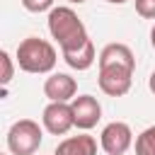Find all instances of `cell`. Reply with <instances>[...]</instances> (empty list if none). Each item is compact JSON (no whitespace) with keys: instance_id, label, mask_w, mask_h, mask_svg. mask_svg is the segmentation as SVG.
I'll list each match as a JSON object with an SVG mask.
<instances>
[{"instance_id":"6da1fadb","label":"cell","mask_w":155,"mask_h":155,"mask_svg":"<svg viewBox=\"0 0 155 155\" xmlns=\"http://www.w3.org/2000/svg\"><path fill=\"white\" fill-rule=\"evenodd\" d=\"M136 58L126 44H109L99 53V87L109 97H124L133 82Z\"/></svg>"},{"instance_id":"7a4b0ae2","label":"cell","mask_w":155,"mask_h":155,"mask_svg":"<svg viewBox=\"0 0 155 155\" xmlns=\"http://www.w3.org/2000/svg\"><path fill=\"white\" fill-rule=\"evenodd\" d=\"M48 31L58 41L63 53L75 51V48H80L90 41L85 24L80 22V17L70 7H53L48 12Z\"/></svg>"},{"instance_id":"3957f363","label":"cell","mask_w":155,"mask_h":155,"mask_svg":"<svg viewBox=\"0 0 155 155\" xmlns=\"http://www.w3.org/2000/svg\"><path fill=\"white\" fill-rule=\"evenodd\" d=\"M56 61H58L56 48L44 39L29 36L17 46V63L27 73H48L53 70Z\"/></svg>"},{"instance_id":"277c9868","label":"cell","mask_w":155,"mask_h":155,"mask_svg":"<svg viewBox=\"0 0 155 155\" xmlns=\"http://www.w3.org/2000/svg\"><path fill=\"white\" fill-rule=\"evenodd\" d=\"M41 128L36 121L31 119H22L17 124H12V128L7 131V148L12 155H34L41 145Z\"/></svg>"},{"instance_id":"5b68a950","label":"cell","mask_w":155,"mask_h":155,"mask_svg":"<svg viewBox=\"0 0 155 155\" xmlns=\"http://www.w3.org/2000/svg\"><path fill=\"white\" fill-rule=\"evenodd\" d=\"M44 126L48 133L53 136H63L68 133L73 126H75V119H73V107L68 102H51L46 109H44Z\"/></svg>"},{"instance_id":"8992f818","label":"cell","mask_w":155,"mask_h":155,"mask_svg":"<svg viewBox=\"0 0 155 155\" xmlns=\"http://www.w3.org/2000/svg\"><path fill=\"white\" fill-rule=\"evenodd\" d=\"M131 140H133V133L124 121H111L102 131V148L109 155H124L131 148Z\"/></svg>"},{"instance_id":"52a82bcc","label":"cell","mask_w":155,"mask_h":155,"mask_svg":"<svg viewBox=\"0 0 155 155\" xmlns=\"http://www.w3.org/2000/svg\"><path fill=\"white\" fill-rule=\"evenodd\" d=\"M73 119H75V126L87 131L92 126H97V121L102 119V107L99 102L92 97V94H80L73 99Z\"/></svg>"},{"instance_id":"ba28073f","label":"cell","mask_w":155,"mask_h":155,"mask_svg":"<svg viewBox=\"0 0 155 155\" xmlns=\"http://www.w3.org/2000/svg\"><path fill=\"white\" fill-rule=\"evenodd\" d=\"M75 92H78V82L65 73H53L44 82V94L51 102H68L75 97Z\"/></svg>"},{"instance_id":"9c48e42d","label":"cell","mask_w":155,"mask_h":155,"mask_svg":"<svg viewBox=\"0 0 155 155\" xmlns=\"http://www.w3.org/2000/svg\"><path fill=\"white\" fill-rule=\"evenodd\" d=\"M53 155H97V140L92 136H70L58 143Z\"/></svg>"},{"instance_id":"30bf717a","label":"cell","mask_w":155,"mask_h":155,"mask_svg":"<svg viewBox=\"0 0 155 155\" xmlns=\"http://www.w3.org/2000/svg\"><path fill=\"white\" fill-rule=\"evenodd\" d=\"M63 58H65V63H68L70 68H75V70H87V68L94 63V46H92V41H87L85 46L63 53Z\"/></svg>"},{"instance_id":"8fae6325","label":"cell","mask_w":155,"mask_h":155,"mask_svg":"<svg viewBox=\"0 0 155 155\" xmlns=\"http://www.w3.org/2000/svg\"><path fill=\"white\" fill-rule=\"evenodd\" d=\"M136 155H155V126L145 128L136 138Z\"/></svg>"},{"instance_id":"7c38bea8","label":"cell","mask_w":155,"mask_h":155,"mask_svg":"<svg viewBox=\"0 0 155 155\" xmlns=\"http://www.w3.org/2000/svg\"><path fill=\"white\" fill-rule=\"evenodd\" d=\"M136 12L145 19H155V0H136Z\"/></svg>"},{"instance_id":"4fadbf2b","label":"cell","mask_w":155,"mask_h":155,"mask_svg":"<svg viewBox=\"0 0 155 155\" xmlns=\"http://www.w3.org/2000/svg\"><path fill=\"white\" fill-rule=\"evenodd\" d=\"M0 63H2V85H7L10 80H12V58H10V53L7 51H0Z\"/></svg>"},{"instance_id":"5bb4252c","label":"cell","mask_w":155,"mask_h":155,"mask_svg":"<svg viewBox=\"0 0 155 155\" xmlns=\"http://www.w3.org/2000/svg\"><path fill=\"white\" fill-rule=\"evenodd\" d=\"M22 5L29 12H44V10H48L53 5V0H22Z\"/></svg>"},{"instance_id":"9a60e30c","label":"cell","mask_w":155,"mask_h":155,"mask_svg":"<svg viewBox=\"0 0 155 155\" xmlns=\"http://www.w3.org/2000/svg\"><path fill=\"white\" fill-rule=\"evenodd\" d=\"M148 87H150V92L155 94V70L150 73V80H148Z\"/></svg>"},{"instance_id":"2e32d148","label":"cell","mask_w":155,"mask_h":155,"mask_svg":"<svg viewBox=\"0 0 155 155\" xmlns=\"http://www.w3.org/2000/svg\"><path fill=\"white\" fill-rule=\"evenodd\" d=\"M150 44H153V48H155V27H153V31H150Z\"/></svg>"},{"instance_id":"e0dca14e","label":"cell","mask_w":155,"mask_h":155,"mask_svg":"<svg viewBox=\"0 0 155 155\" xmlns=\"http://www.w3.org/2000/svg\"><path fill=\"white\" fill-rule=\"evenodd\" d=\"M107 2H114V5H121V2H126V0H107Z\"/></svg>"},{"instance_id":"ac0fdd59","label":"cell","mask_w":155,"mask_h":155,"mask_svg":"<svg viewBox=\"0 0 155 155\" xmlns=\"http://www.w3.org/2000/svg\"><path fill=\"white\" fill-rule=\"evenodd\" d=\"M68 2H78V5H80V2H85V0H68Z\"/></svg>"}]
</instances>
